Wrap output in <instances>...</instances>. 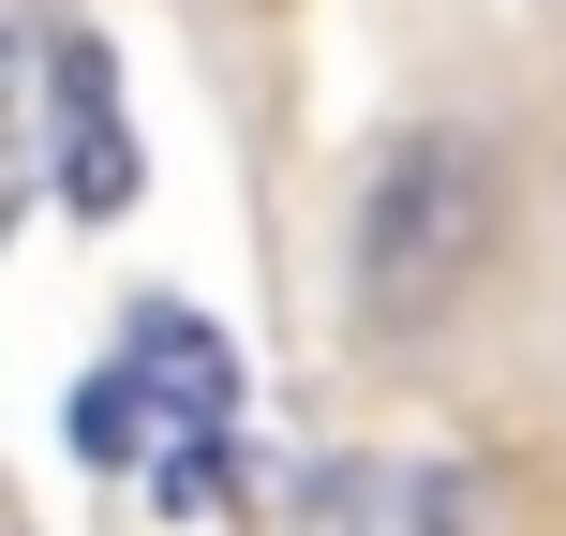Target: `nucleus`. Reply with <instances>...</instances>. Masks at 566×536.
<instances>
[{"label": "nucleus", "instance_id": "nucleus-3", "mask_svg": "<svg viewBox=\"0 0 566 536\" xmlns=\"http://www.w3.org/2000/svg\"><path fill=\"white\" fill-rule=\"evenodd\" d=\"M15 30H30V135H45L60 209H75V224H119V209L149 195V149H135V119H119L105 45L75 30V0H15Z\"/></svg>", "mask_w": 566, "mask_h": 536}, {"label": "nucleus", "instance_id": "nucleus-1", "mask_svg": "<svg viewBox=\"0 0 566 536\" xmlns=\"http://www.w3.org/2000/svg\"><path fill=\"white\" fill-rule=\"evenodd\" d=\"M507 209H522V149L507 119L478 105H402L358 135L343 165V343L358 358H418L478 313L492 254H507Z\"/></svg>", "mask_w": 566, "mask_h": 536}, {"label": "nucleus", "instance_id": "nucleus-2", "mask_svg": "<svg viewBox=\"0 0 566 536\" xmlns=\"http://www.w3.org/2000/svg\"><path fill=\"white\" fill-rule=\"evenodd\" d=\"M209 432H239V343L209 328L195 298H135L119 313V358L75 388V448L119 462V477H165Z\"/></svg>", "mask_w": 566, "mask_h": 536}, {"label": "nucleus", "instance_id": "nucleus-4", "mask_svg": "<svg viewBox=\"0 0 566 536\" xmlns=\"http://www.w3.org/2000/svg\"><path fill=\"white\" fill-rule=\"evenodd\" d=\"M492 477H448V462H313L298 522H478Z\"/></svg>", "mask_w": 566, "mask_h": 536}]
</instances>
